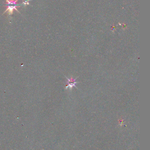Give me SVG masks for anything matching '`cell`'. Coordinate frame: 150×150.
<instances>
[{"mask_svg":"<svg viewBox=\"0 0 150 150\" xmlns=\"http://www.w3.org/2000/svg\"><path fill=\"white\" fill-rule=\"evenodd\" d=\"M31 0H23L22 3L21 5H23L24 6H26L27 5H29V2Z\"/></svg>","mask_w":150,"mask_h":150,"instance_id":"cell-3","label":"cell"},{"mask_svg":"<svg viewBox=\"0 0 150 150\" xmlns=\"http://www.w3.org/2000/svg\"><path fill=\"white\" fill-rule=\"evenodd\" d=\"M67 79L68 80V82H67V84H67L66 87V88H67L68 87H69V88L71 89L72 87H73V86L75 87V84L77 83V82H75L76 79H73L72 77H71V78L70 79H68L67 78Z\"/></svg>","mask_w":150,"mask_h":150,"instance_id":"cell-2","label":"cell"},{"mask_svg":"<svg viewBox=\"0 0 150 150\" xmlns=\"http://www.w3.org/2000/svg\"><path fill=\"white\" fill-rule=\"evenodd\" d=\"M7 4L6 5V6H7L6 10L4 12L3 14L5 13V12H8L9 15H12L13 13V11L14 9L17 12H19L18 10L16 9L17 6L19 7V6L22 5H18L16 4L18 0H6Z\"/></svg>","mask_w":150,"mask_h":150,"instance_id":"cell-1","label":"cell"}]
</instances>
